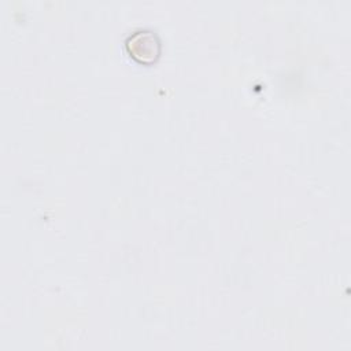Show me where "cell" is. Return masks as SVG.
Masks as SVG:
<instances>
[{
	"instance_id": "cell-1",
	"label": "cell",
	"mask_w": 351,
	"mask_h": 351,
	"mask_svg": "<svg viewBox=\"0 0 351 351\" xmlns=\"http://www.w3.org/2000/svg\"><path fill=\"white\" fill-rule=\"evenodd\" d=\"M128 53L138 63L151 64L160 55V40L149 29H137L125 40Z\"/></svg>"
}]
</instances>
